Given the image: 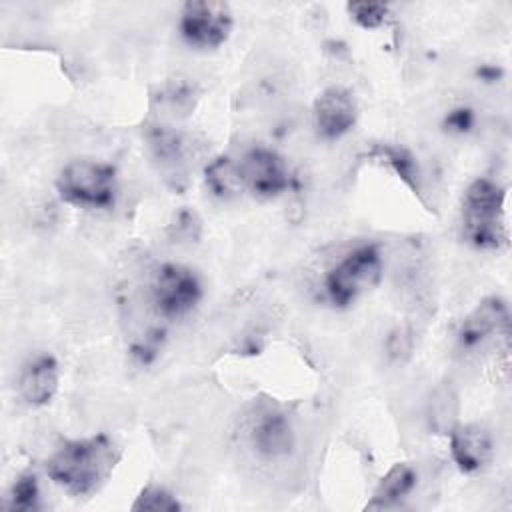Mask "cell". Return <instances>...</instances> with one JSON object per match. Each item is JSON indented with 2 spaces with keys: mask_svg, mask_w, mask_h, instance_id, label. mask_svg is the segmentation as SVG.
Instances as JSON below:
<instances>
[{
  "mask_svg": "<svg viewBox=\"0 0 512 512\" xmlns=\"http://www.w3.org/2000/svg\"><path fill=\"white\" fill-rule=\"evenodd\" d=\"M314 128L322 140H338L346 136L358 120V102L354 92L344 86L324 88L312 106Z\"/></svg>",
  "mask_w": 512,
  "mask_h": 512,
  "instance_id": "obj_8",
  "label": "cell"
},
{
  "mask_svg": "<svg viewBox=\"0 0 512 512\" xmlns=\"http://www.w3.org/2000/svg\"><path fill=\"white\" fill-rule=\"evenodd\" d=\"M38 506H40L38 478L32 472H24L10 486V492L6 496V508L18 510V512H32Z\"/></svg>",
  "mask_w": 512,
  "mask_h": 512,
  "instance_id": "obj_15",
  "label": "cell"
},
{
  "mask_svg": "<svg viewBox=\"0 0 512 512\" xmlns=\"http://www.w3.org/2000/svg\"><path fill=\"white\" fill-rule=\"evenodd\" d=\"M444 126L446 130L450 132H468L472 126H474V112L470 108H454L446 120H444Z\"/></svg>",
  "mask_w": 512,
  "mask_h": 512,
  "instance_id": "obj_19",
  "label": "cell"
},
{
  "mask_svg": "<svg viewBox=\"0 0 512 512\" xmlns=\"http://www.w3.org/2000/svg\"><path fill=\"white\" fill-rule=\"evenodd\" d=\"M346 10L348 16L364 30L380 28L390 14V6L384 2H350L346 4Z\"/></svg>",
  "mask_w": 512,
  "mask_h": 512,
  "instance_id": "obj_17",
  "label": "cell"
},
{
  "mask_svg": "<svg viewBox=\"0 0 512 512\" xmlns=\"http://www.w3.org/2000/svg\"><path fill=\"white\" fill-rule=\"evenodd\" d=\"M60 384V364L48 352H38L30 356L18 374V394L20 398L32 406L40 408L52 402Z\"/></svg>",
  "mask_w": 512,
  "mask_h": 512,
  "instance_id": "obj_9",
  "label": "cell"
},
{
  "mask_svg": "<svg viewBox=\"0 0 512 512\" xmlns=\"http://www.w3.org/2000/svg\"><path fill=\"white\" fill-rule=\"evenodd\" d=\"M382 252L374 242H364L346 252L324 276V290L336 308L350 306L382 280Z\"/></svg>",
  "mask_w": 512,
  "mask_h": 512,
  "instance_id": "obj_4",
  "label": "cell"
},
{
  "mask_svg": "<svg viewBox=\"0 0 512 512\" xmlns=\"http://www.w3.org/2000/svg\"><path fill=\"white\" fill-rule=\"evenodd\" d=\"M204 182L208 190L218 198H232L242 192V184L236 170V160L230 156H216L204 168Z\"/></svg>",
  "mask_w": 512,
  "mask_h": 512,
  "instance_id": "obj_14",
  "label": "cell"
},
{
  "mask_svg": "<svg viewBox=\"0 0 512 512\" xmlns=\"http://www.w3.org/2000/svg\"><path fill=\"white\" fill-rule=\"evenodd\" d=\"M120 450L104 434L64 440L46 460L48 478L70 496H88L96 492L114 472Z\"/></svg>",
  "mask_w": 512,
  "mask_h": 512,
  "instance_id": "obj_1",
  "label": "cell"
},
{
  "mask_svg": "<svg viewBox=\"0 0 512 512\" xmlns=\"http://www.w3.org/2000/svg\"><path fill=\"white\" fill-rule=\"evenodd\" d=\"M374 154L384 160L386 164H390L412 188L418 186V172H416V164L412 160V156L402 150V148H392V146H376Z\"/></svg>",
  "mask_w": 512,
  "mask_h": 512,
  "instance_id": "obj_18",
  "label": "cell"
},
{
  "mask_svg": "<svg viewBox=\"0 0 512 512\" xmlns=\"http://www.w3.org/2000/svg\"><path fill=\"white\" fill-rule=\"evenodd\" d=\"M508 304L500 296H488L478 302V306L462 320L458 328V344L466 350H472L494 334H508Z\"/></svg>",
  "mask_w": 512,
  "mask_h": 512,
  "instance_id": "obj_11",
  "label": "cell"
},
{
  "mask_svg": "<svg viewBox=\"0 0 512 512\" xmlns=\"http://www.w3.org/2000/svg\"><path fill=\"white\" fill-rule=\"evenodd\" d=\"M202 300V282L198 274L180 262L160 264L150 282V302L158 316L180 320L188 316Z\"/></svg>",
  "mask_w": 512,
  "mask_h": 512,
  "instance_id": "obj_5",
  "label": "cell"
},
{
  "mask_svg": "<svg viewBox=\"0 0 512 512\" xmlns=\"http://www.w3.org/2000/svg\"><path fill=\"white\" fill-rule=\"evenodd\" d=\"M250 444L254 452L266 460L284 458L294 446L290 418L282 410H262L250 426Z\"/></svg>",
  "mask_w": 512,
  "mask_h": 512,
  "instance_id": "obj_12",
  "label": "cell"
},
{
  "mask_svg": "<svg viewBox=\"0 0 512 512\" xmlns=\"http://www.w3.org/2000/svg\"><path fill=\"white\" fill-rule=\"evenodd\" d=\"M134 512L136 510H152V512H176L182 510L180 500L166 490L164 486H156V484H148L140 490V494L136 496V500L130 506Z\"/></svg>",
  "mask_w": 512,
  "mask_h": 512,
  "instance_id": "obj_16",
  "label": "cell"
},
{
  "mask_svg": "<svg viewBox=\"0 0 512 512\" xmlns=\"http://www.w3.org/2000/svg\"><path fill=\"white\" fill-rule=\"evenodd\" d=\"M450 456L460 472L474 474L486 468L494 456V440L488 428L476 422L454 424L448 432Z\"/></svg>",
  "mask_w": 512,
  "mask_h": 512,
  "instance_id": "obj_10",
  "label": "cell"
},
{
  "mask_svg": "<svg viewBox=\"0 0 512 512\" xmlns=\"http://www.w3.org/2000/svg\"><path fill=\"white\" fill-rule=\"evenodd\" d=\"M506 190L496 180H472L462 198V234L478 250H500L508 244L504 214Z\"/></svg>",
  "mask_w": 512,
  "mask_h": 512,
  "instance_id": "obj_2",
  "label": "cell"
},
{
  "mask_svg": "<svg viewBox=\"0 0 512 512\" xmlns=\"http://www.w3.org/2000/svg\"><path fill=\"white\" fill-rule=\"evenodd\" d=\"M62 202L82 210H110L118 198V170L110 162L74 158L56 176Z\"/></svg>",
  "mask_w": 512,
  "mask_h": 512,
  "instance_id": "obj_3",
  "label": "cell"
},
{
  "mask_svg": "<svg viewBox=\"0 0 512 512\" xmlns=\"http://www.w3.org/2000/svg\"><path fill=\"white\" fill-rule=\"evenodd\" d=\"M234 18L226 2L190 0L182 6L178 32L184 44L194 50H216L232 34Z\"/></svg>",
  "mask_w": 512,
  "mask_h": 512,
  "instance_id": "obj_6",
  "label": "cell"
},
{
  "mask_svg": "<svg viewBox=\"0 0 512 512\" xmlns=\"http://www.w3.org/2000/svg\"><path fill=\"white\" fill-rule=\"evenodd\" d=\"M416 482H418V474L410 464L406 462L394 464L380 478L370 502L366 504V510H384L400 504V500H404L416 488Z\"/></svg>",
  "mask_w": 512,
  "mask_h": 512,
  "instance_id": "obj_13",
  "label": "cell"
},
{
  "mask_svg": "<svg viewBox=\"0 0 512 512\" xmlns=\"http://www.w3.org/2000/svg\"><path fill=\"white\" fill-rule=\"evenodd\" d=\"M242 190L254 198L272 200L290 186V170L286 160L272 148L252 146L236 160Z\"/></svg>",
  "mask_w": 512,
  "mask_h": 512,
  "instance_id": "obj_7",
  "label": "cell"
}]
</instances>
